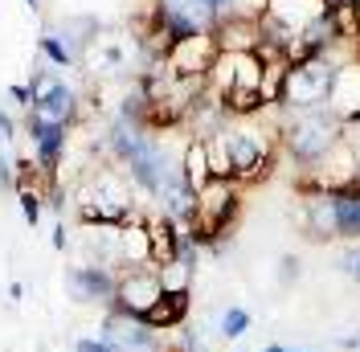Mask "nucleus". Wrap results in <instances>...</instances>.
<instances>
[{"mask_svg": "<svg viewBox=\"0 0 360 352\" xmlns=\"http://www.w3.org/2000/svg\"><path fill=\"white\" fill-rule=\"evenodd\" d=\"M344 139H348V127H344V119L332 103L315 111H295L278 123V148L299 172L319 168Z\"/></svg>", "mask_w": 360, "mask_h": 352, "instance_id": "nucleus-1", "label": "nucleus"}, {"mask_svg": "<svg viewBox=\"0 0 360 352\" xmlns=\"http://www.w3.org/2000/svg\"><path fill=\"white\" fill-rule=\"evenodd\" d=\"M262 119V115H258ZM258 119H233L221 132L225 152H229V168H233V180L246 189V184H258L262 176L274 172V160H278V127L274 132H262Z\"/></svg>", "mask_w": 360, "mask_h": 352, "instance_id": "nucleus-2", "label": "nucleus"}, {"mask_svg": "<svg viewBox=\"0 0 360 352\" xmlns=\"http://www.w3.org/2000/svg\"><path fill=\"white\" fill-rule=\"evenodd\" d=\"M348 66V58L340 54H328V58H311V62H291L287 66V82H283V103L278 111H315V107H328L332 94H336L340 82V70Z\"/></svg>", "mask_w": 360, "mask_h": 352, "instance_id": "nucleus-3", "label": "nucleus"}, {"mask_svg": "<svg viewBox=\"0 0 360 352\" xmlns=\"http://www.w3.org/2000/svg\"><path fill=\"white\" fill-rule=\"evenodd\" d=\"M160 295H164V287H160L156 266H131V270H119V287H115L111 308L143 320L160 303Z\"/></svg>", "mask_w": 360, "mask_h": 352, "instance_id": "nucleus-4", "label": "nucleus"}, {"mask_svg": "<svg viewBox=\"0 0 360 352\" xmlns=\"http://www.w3.org/2000/svg\"><path fill=\"white\" fill-rule=\"evenodd\" d=\"M262 58L258 54H217L209 66V90L225 99L233 90H258L262 87Z\"/></svg>", "mask_w": 360, "mask_h": 352, "instance_id": "nucleus-5", "label": "nucleus"}, {"mask_svg": "<svg viewBox=\"0 0 360 352\" xmlns=\"http://www.w3.org/2000/svg\"><path fill=\"white\" fill-rule=\"evenodd\" d=\"M98 336L119 352H164V336L160 332H152L143 320L123 315V311H115V308H107L103 324H98Z\"/></svg>", "mask_w": 360, "mask_h": 352, "instance_id": "nucleus-6", "label": "nucleus"}, {"mask_svg": "<svg viewBox=\"0 0 360 352\" xmlns=\"http://www.w3.org/2000/svg\"><path fill=\"white\" fill-rule=\"evenodd\" d=\"M115 287H119V270H111V266H94V263L66 266V295L74 303H103V308H111Z\"/></svg>", "mask_w": 360, "mask_h": 352, "instance_id": "nucleus-7", "label": "nucleus"}, {"mask_svg": "<svg viewBox=\"0 0 360 352\" xmlns=\"http://www.w3.org/2000/svg\"><path fill=\"white\" fill-rule=\"evenodd\" d=\"M25 132H29V139H33V160H37L41 176L58 180V168H62V160H66L70 127H58V123H41V119L25 115Z\"/></svg>", "mask_w": 360, "mask_h": 352, "instance_id": "nucleus-8", "label": "nucleus"}, {"mask_svg": "<svg viewBox=\"0 0 360 352\" xmlns=\"http://www.w3.org/2000/svg\"><path fill=\"white\" fill-rule=\"evenodd\" d=\"M209 37L217 54H254L262 45V29H258V17H221Z\"/></svg>", "mask_w": 360, "mask_h": 352, "instance_id": "nucleus-9", "label": "nucleus"}, {"mask_svg": "<svg viewBox=\"0 0 360 352\" xmlns=\"http://www.w3.org/2000/svg\"><path fill=\"white\" fill-rule=\"evenodd\" d=\"M303 230L311 242H336L340 221H336V197L332 193H315L303 197Z\"/></svg>", "mask_w": 360, "mask_h": 352, "instance_id": "nucleus-10", "label": "nucleus"}, {"mask_svg": "<svg viewBox=\"0 0 360 352\" xmlns=\"http://www.w3.org/2000/svg\"><path fill=\"white\" fill-rule=\"evenodd\" d=\"M33 119H41V123H58V127H74L78 123V115H82V103H78V94L66 87V82H58V87L41 94L33 111H29Z\"/></svg>", "mask_w": 360, "mask_h": 352, "instance_id": "nucleus-11", "label": "nucleus"}, {"mask_svg": "<svg viewBox=\"0 0 360 352\" xmlns=\"http://www.w3.org/2000/svg\"><path fill=\"white\" fill-rule=\"evenodd\" d=\"M188 311H193V291H164L160 303L143 315V324L152 332H160V336H168V332L188 324Z\"/></svg>", "mask_w": 360, "mask_h": 352, "instance_id": "nucleus-12", "label": "nucleus"}, {"mask_svg": "<svg viewBox=\"0 0 360 352\" xmlns=\"http://www.w3.org/2000/svg\"><path fill=\"white\" fill-rule=\"evenodd\" d=\"M148 234H152V266H164L172 258H180V250L188 242L184 225H176L168 213H152L148 218Z\"/></svg>", "mask_w": 360, "mask_h": 352, "instance_id": "nucleus-13", "label": "nucleus"}, {"mask_svg": "<svg viewBox=\"0 0 360 352\" xmlns=\"http://www.w3.org/2000/svg\"><path fill=\"white\" fill-rule=\"evenodd\" d=\"M119 263L123 270L131 266H152V234H148V218L135 213L123 230H119Z\"/></svg>", "mask_w": 360, "mask_h": 352, "instance_id": "nucleus-14", "label": "nucleus"}, {"mask_svg": "<svg viewBox=\"0 0 360 352\" xmlns=\"http://www.w3.org/2000/svg\"><path fill=\"white\" fill-rule=\"evenodd\" d=\"M180 176H184V184H188L193 193H201L205 184L213 180V168H209V148H205V139H197V135H188V139H184V148H180Z\"/></svg>", "mask_w": 360, "mask_h": 352, "instance_id": "nucleus-15", "label": "nucleus"}, {"mask_svg": "<svg viewBox=\"0 0 360 352\" xmlns=\"http://www.w3.org/2000/svg\"><path fill=\"white\" fill-rule=\"evenodd\" d=\"M94 33H98V21H94V17H70L66 25H58V37L66 42V49L74 54V62L90 49Z\"/></svg>", "mask_w": 360, "mask_h": 352, "instance_id": "nucleus-16", "label": "nucleus"}, {"mask_svg": "<svg viewBox=\"0 0 360 352\" xmlns=\"http://www.w3.org/2000/svg\"><path fill=\"white\" fill-rule=\"evenodd\" d=\"M336 197L340 242H360V189L356 193H332Z\"/></svg>", "mask_w": 360, "mask_h": 352, "instance_id": "nucleus-17", "label": "nucleus"}, {"mask_svg": "<svg viewBox=\"0 0 360 352\" xmlns=\"http://www.w3.org/2000/svg\"><path fill=\"white\" fill-rule=\"evenodd\" d=\"M37 49H41V58H45V62H49L53 70H70V66H78V62H74V54L66 49V42H62V37H58L53 29H45L41 37H37Z\"/></svg>", "mask_w": 360, "mask_h": 352, "instance_id": "nucleus-18", "label": "nucleus"}, {"mask_svg": "<svg viewBox=\"0 0 360 352\" xmlns=\"http://www.w3.org/2000/svg\"><path fill=\"white\" fill-rule=\"evenodd\" d=\"M156 275H160V287H164V291H193V275H197V266L172 258V263L156 266Z\"/></svg>", "mask_w": 360, "mask_h": 352, "instance_id": "nucleus-19", "label": "nucleus"}, {"mask_svg": "<svg viewBox=\"0 0 360 352\" xmlns=\"http://www.w3.org/2000/svg\"><path fill=\"white\" fill-rule=\"evenodd\" d=\"M217 332H221V340H242L250 332V311L246 308H225L221 311V320H217Z\"/></svg>", "mask_w": 360, "mask_h": 352, "instance_id": "nucleus-20", "label": "nucleus"}, {"mask_svg": "<svg viewBox=\"0 0 360 352\" xmlns=\"http://www.w3.org/2000/svg\"><path fill=\"white\" fill-rule=\"evenodd\" d=\"M17 201H21V213L29 225H37L41 221V205H45V193L41 189H33V184H25V189H17Z\"/></svg>", "mask_w": 360, "mask_h": 352, "instance_id": "nucleus-21", "label": "nucleus"}, {"mask_svg": "<svg viewBox=\"0 0 360 352\" xmlns=\"http://www.w3.org/2000/svg\"><path fill=\"white\" fill-rule=\"evenodd\" d=\"M340 270L360 287V242H348V250L340 254Z\"/></svg>", "mask_w": 360, "mask_h": 352, "instance_id": "nucleus-22", "label": "nucleus"}, {"mask_svg": "<svg viewBox=\"0 0 360 352\" xmlns=\"http://www.w3.org/2000/svg\"><path fill=\"white\" fill-rule=\"evenodd\" d=\"M278 283L283 287L299 283V258H295V254H283V258H278Z\"/></svg>", "mask_w": 360, "mask_h": 352, "instance_id": "nucleus-23", "label": "nucleus"}, {"mask_svg": "<svg viewBox=\"0 0 360 352\" xmlns=\"http://www.w3.org/2000/svg\"><path fill=\"white\" fill-rule=\"evenodd\" d=\"M0 193H17V168L4 152H0Z\"/></svg>", "mask_w": 360, "mask_h": 352, "instance_id": "nucleus-24", "label": "nucleus"}, {"mask_svg": "<svg viewBox=\"0 0 360 352\" xmlns=\"http://www.w3.org/2000/svg\"><path fill=\"white\" fill-rule=\"evenodd\" d=\"M8 99H13L25 115L33 111V90H29V82H13V87H8Z\"/></svg>", "mask_w": 360, "mask_h": 352, "instance_id": "nucleus-25", "label": "nucleus"}, {"mask_svg": "<svg viewBox=\"0 0 360 352\" xmlns=\"http://www.w3.org/2000/svg\"><path fill=\"white\" fill-rule=\"evenodd\" d=\"M74 352H119V348H111L103 336H78L74 340Z\"/></svg>", "mask_w": 360, "mask_h": 352, "instance_id": "nucleus-26", "label": "nucleus"}, {"mask_svg": "<svg viewBox=\"0 0 360 352\" xmlns=\"http://www.w3.org/2000/svg\"><path fill=\"white\" fill-rule=\"evenodd\" d=\"M13 135H17V123H13V119H8V115L0 111V144H8Z\"/></svg>", "mask_w": 360, "mask_h": 352, "instance_id": "nucleus-27", "label": "nucleus"}, {"mask_svg": "<svg viewBox=\"0 0 360 352\" xmlns=\"http://www.w3.org/2000/svg\"><path fill=\"white\" fill-rule=\"evenodd\" d=\"M49 242H53V250H66V246H70V238H66V225H62V221L53 225V234H49Z\"/></svg>", "mask_w": 360, "mask_h": 352, "instance_id": "nucleus-28", "label": "nucleus"}, {"mask_svg": "<svg viewBox=\"0 0 360 352\" xmlns=\"http://www.w3.org/2000/svg\"><path fill=\"white\" fill-rule=\"evenodd\" d=\"M205 8H209V13H217V21H221V17H229V0H201Z\"/></svg>", "mask_w": 360, "mask_h": 352, "instance_id": "nucleus-29", "label": "nucleus"}, {"mask_svg": "<svg viewBox=\"0 0 360 352\" xmlns=\"http://www.w3.org/2000/svg\"><path fill=\"white\" fill-rule=\"evenodd\" d=\"M8 299H13V303H21V299H25V287L21 283H8Z\"/></svg>", "mask_w": 360, "mask_h": 352, "instance_id": "nucleus-30", "label": "nucleus"}, {"mask_svg": "<svg viewBox=\"0 0 360 352\" xmlns=\"http://www.w3.org/2000/svg\"><path fill=\"white\" fill-rule=\"evenodd\" d=\"M348 144H352V152H356V184H360V135H348Z\"/></svg>", "mask_w": 360, "mask_h": 352, "instance_id": "nucleus-31", "label": "nucleus"}, {"mask_svg": "<svg viewBox=\"0 0 360 352\" xmlns=\"http://www.w3.org/2000/svg\"><path fill=\"white\" fill-rule=\"evenodd\" d=\"M262 352H291V348H283V344H266Z\"/></svg>", "mask_w": 360, "mask_h": 352, "instance_id": "nucleus-32", "label": "nucleus"}, {"mask_svg": "<svg viewBox=\"0 0 360 352\" xmlns=\"http://www.w3.org/2000/svg\"><path fill=\"white\" fill-rule=\"evenodd\" d=\"M25 4H29V8H41V0H25Z\"/></svg>", "mask_w": 360, "mask_h": 352, "instance_id": "nucleus-33", "label": "nucleus"}, {"mask_svg": "<svg viewBox=\"0 0 360 352\" xmlns=\"http://www.w3.org/2000/svg\"><path fill=\"white\" fill-rule=\"evenodd\" d=\"M238 352H246V348H238Z\"/></svg>", "mask_w": 360, "mask_h": 352, "instance_id": "nucleus-34", "label": "nucleus"}, {"mask_svg": "<svg viewBox=\"0 0 360 352\" xmlns=\"http://www.w3.org/2000/svg\"><path fill=\"white\" fill-rule=\"evenodd\" d=\"M328 4H332V0H328Z\"/></svg>", "mask_w": 360, "mask_h": 352, "instance_id": "nucleus-35", "label": "nucleus"}]
</instances>
